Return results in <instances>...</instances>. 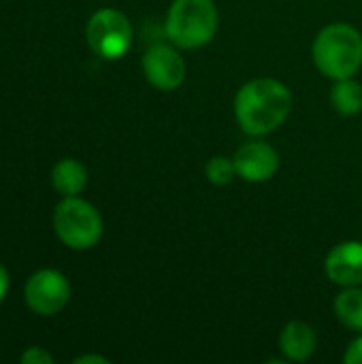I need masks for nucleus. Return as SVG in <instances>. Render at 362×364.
I'll return each instance as SVG.
<instances>
[{
    "instance_id": "7",
    "label": "nucleus",
    "mask_w": 362,
    "mask_h": 364,
    "mask_svg": "<svg viewBox=\"0 0 362 364\" xmlns=\"http://www.w3.org/2000/svg\"><path fill=\"white\" fill-rule=\"evenodd\" d=\"M143 73L158 90H175L186 79V62L171 45L158 43L143 55Z\"/></svg>"
},
{
    "instance_id": "9",
    "label": "nucleus",
    "mask_w": 362,
    "mask_h": 364,
    "mask_svg": "<svg viewBox=\"0 0 362 364\" xmlns=\"http://www.w3.org/2000/svg\"><path fill=\"white\" fill-rule=\"evenodd\" d=\"M326 275L333 284L350 288L362 284V243L346 241L335 245L324 262Z\"/></svg>"
},
{
    "instance_id": "12",
    "label": "nucleus",
    "mask_w": 362,
    "mask_h": 364,
    "mask_svg": "<svg viewBox=\"0 0 362 364\" xmlns=\"http://www.w3.org/2000/svg\"><path fill=\"white\" fill-rule=\"evenodd\" d=\"M335 314L344 326L350 331L362 333V290L358 286H350L335 301Z\"/></svg>"
},
{
    "instance_id": "17",
    "label": "nucleus",
    "mask_w": 362,
    "mask_h": 364,
    "mask_svg": "<svg viewBox=\"0 0 362 364\" xmlns=\"http://www.w3.org/2000/svg\"><path fill=\"white\" fill-rule=\"evenodd\" d=\"M6 292H9V273H6V269L0 264V303L4 301Z\"/></svg>"
},
{
    "instance_id": "2",
    "label": "nucleus",
    "mask_w": 362,
    "mask_h": 364,
    "mask_svg": "<svg viewBox=\"0 0 362 364\" xmlns=\"http://www.w3.org/2000/svg\"><path fill=\"white\" fill-rule=\"evenodd\" d=\"M314 62L331 79H348L362 64V34L350 23H331L314 41Z\"/></svg>"
},
{
    "instance_id": "4",
    "label": "nucleus",
    "mask_w": 362,
    "mask_h": 364,
    "mask_svg": "<svg viewBox=\"0 0 362 364\" xmlns=\"http://www.w3.org/2000/svg\"><path fill=\"white\" fill-rule=\"evenodd\" d=\"M53 230L66 247L90 250L102 237V218L87 200L64 196L53 211Z\"/></svg>"
},
{
    "instance_id": "15",
    "label": "nucleus",
    "mask_w": 362,
    "mask_h": 364,
    "mask_svg": "<svg viewBox=\"0 0 362 364\" xmlns=\"http://www.w3.org/2000/svg\"><path fill=\"white\" fill-rule=\"evenodd\" d=\"M21 364H53V356L43 348H30L21 354Z\"/></svg>"
},
{
    "instance_id": "8",
    "label": "nucleus",
    "mask_w": 362,
    "mask_h": 364,
    "mask_svg": "<svg viewBox=\"0 0 362 364\" xmlns=\"http://www.w3.org/2000/svg\"><path fill=\"white\" fill-rule=\"evenodd\" d=\"M237 175L245 181L252 183H262L269 181L277 166H280V156L277 151L262 141H247L245 145H241L233 158Z\"/></svg>"
},
{
    "instance_id": "11",
    "label": "nucleus",
    "mask_w": 362,
    "mask_h": 364,
    "mask_svg": "<svg viewBox=\"0 0 362 364\" xmlns=\"http://www.w3.org/2000/svg\"><path fill=\"white\" fill-rule=\"evenodd\" d=\"M51 183L58 194L62 196H77L85 183H87V173L85 166L79 160L73 158H62L53 171H51Z\"/></svg>"
},
{
    "instance_id": "14",
    "label": "nucleus",
    "mask_w": 362,
    "mask_h": 364,
    "mask_svg": "<svg viewBox=\"0 0 362 364\" xmlns=\"http://www.w3.org/2000/svg\"><path fill=\"white\" fill-rule=\"evenodd\" d=\"M205 175L207 179L213 183V186H228L235 175H237V168H235V162L230 158H224V156H215L207 162V168H205Z\"/></svg>"
},
{
    "instance_id": "16",
    "label": "nucleus",
    "mask_w": 362,
    "mask_h": 364,
    "mask_svg": "<svg viewBox=\"0 0 362 364\" xmlns=\"http://www.w3.org/2000/svg\"><path fill=\"white\" fill-rule=\"evenodd\" d=\"M344 363L346 364H362V337H358L346 352L344 356Z\"/></svg>"
},
{
    "instance_id": "18",
    "label": "nucleus",
    "mask_w": 362,
    "mask_h": 364,
    "mask_svg": "<svg viewBox=\"0 0 362 364\" xmlns=\"http://www.w3.org/2000/svg\"><path fill=\"white\" fill-rule=\"evenodd\" d=\"M87 363L109 364V360H107L105 356H94V354H87V356H77V358H75V364H87Z\"/></svg>"
},
{
    "instance_id": "10",
    "label": "nucleus",
    "mask_w": 362,
    "mask_h": 364,
    "mask_svg": "<svg viewBox=\"0 0 362 364\" xmlns=\"http://www.w3.org/2000/svg\"><path fill=\"white\" fill-rule=\"evenodd\" d=\"M316 348H318V337L309 324L294 320L284 326L280 335V350L286 360L303 363L316 352Z\"/></svg>"
},
{
    "instance_id": "6",
    "label": "nucleus",
    "mask_w": 362,
    "mask_h": 364,
    "mask_svg": "<svg viewBox=\"0 0 362 364\" xmlns=\"http://www.w3.org/2000/svg\"><path fill=\"white\" fill-rule=\"evenodd\" d=\"M23 294L26 305L36 316H55L66 307L70 299V284L62 273L53 269H43L28 279Z\"/></svg>"
},
{
    "instance_id": "5",
    "label": "nucleus",
    "mask_w": 362,
    "mask_h": 364,
    "mask_svg": "<svg viewBox=\"0 0 362 364\" xmlns=\"http://www.w3.org/2000/svg\"><path fill=\"white\" fill-rule=\"evenodd\" d=\"M85 36H87V45L96 55L105 60H117L130 49L132 26L122 11L100 9L90 17Z\"/></svg>"
},
{
    "instance_id": "13",
    "label": "nucleus",
    "mask_w": 362,
    "mask_h": 364,
    "mask_svg": "<svg viewBox=\"0 0 362 364\" xmlns=\"http://www.w3.org/2000/svg\"><path fill=\"white\" fill-rule=\"evenodd\" d=\"M331 102L337 113L341 115H356L362 111V85L354 81L352 77L348 79H337L333 92H331Z\"/></svg>"
},
{
    "instance_id": "3",
    "label": "nucleus",
    "mask_w": 362,
    "mask_h": 364,
    "mask_svg": "<svg viewBox=\"0 0 362 364\" xmlns=\"http://www.w3.org/2000/svg\"><path fill=\"white\" fill-rule=\"evenodd\" d=\"M164 28L175 47L198 49L218 30V9L213 0H173Z\"/></svg>"
},
{
    "instance_id": "1",
    "label": "nucleus",
    "mask_w": 362,
    "mask_h": 364,
    "mask_svg": "<svg viewBox=\"0 0 362 364\" xmlns=\"http://www.w3.org/2000/svg\"><path fill=\"white\" fill-rule=\"evenodd\" d=\"M292 109L290 90L277 79H254L235 96V117L250 136H265L277 130Z\"/></svg>"
}]
</instances>
